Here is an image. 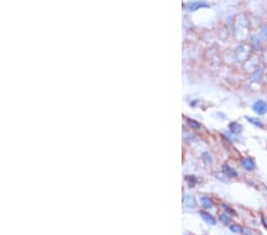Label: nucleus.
Wrapping results in <instances>:
<instances>
[{
  "mask_svg": "<svg viewBox=\"0 0 267 235\" xmlns=\"http://www.w3.org/2000/svg\"><path fill=\"white\" fill-rule=\"evenodd\" d=\"M252 108H253L254 112L258 113L259 115H264V114L267 113V104H266V102L262 101V100H258L255 103L253 104Z\"/></svg>",
  "mask_w": 267,
  "mask_h": 235,
  "instance_id": "1",
  "label": "nucleus"
},
{
  "mask_svg": "<svg viewBox=\"0 0 267 235\" xmlns=\"http://www.w3.org/2000/svg\"><path fill=\"white\" fill-rule=\"evenodd\" d=\"M208 6H209V4H207V3L195 1V3H190V4H188V5L185 6V8H186L189 12H194V11H196V10L201 8V7H208Z\"/></svg>",
  "mask_w": 267,
  "mask_h": 235,
  "instance_id": "2",
  "label": "nucleus"
},
{
  "mask_svg": "<svg viewBox=\"0 0 267 235\" xmlns=\"http://www.w3.org/2000/svg\"><path fill=\"white\" fill-rule=\"evenodd\" d=\"M241 166H242L245 170H247V171H253V170L255 169V163H254L253 159H250V158H244L241 160Z\"/></svg>",
  "mask_w": 267,
  "mask_h": 235,
  "instance_id": "3",
  "label": "nucleus"
},
{
  "mask_svg": "<svg viewBox=\"0 0 267 235\" xmlns=\"http://www.w3.org/2000/svg\"><path fill=\"white\" fill-rule=\"evenodd\" d=\"M229 129H230L232 133L239 134L241 131H242V126H241L240 124H237V122H230L229 124Z\"/></svg>",
  "mask_w": 267,
  "mask_h": 235,
  "instance_id": "4",
  "label": "nucleus"
},
{
  "mask_svg": "<svg viewBox=\"0 0 267 235\" xmlns=\"http://www.w3.org/2000/svg\"><path fill=\"white\" fill-rule=\"evenodd\" d=\"M222 170H223V172H224L227 176H229V177H237V172L235 171L233 167H230L229 165H224Z\"/></svg>",
  "mask_w": 267,
  "mask_h": 235,
  "instance_id": "5",
  "label": "nucleus"
},
{
  "mask_svg": "<svg viewBox=\"0 0 267 235\" xmlns=\"http://www.w3.org/2000/svg\"><path fill=\"white\" fill-rule=\"evenodd\" d=\"M201 217H202L203 220H204L206 222L210 223V225H215V223H216L215 218H214L210 214H208V213H206V212H201Z\"/></svg>",
  "mask_w": 267,
  "mask_h": 235,
  "instance_id": "6",
  "label": "nucleus"
},
{
  "mask_svg": "<svg viewBox=\"0 0 267 235\" xmlns=\"http://www.w3.org/2000/svg\"><path fill=\"white\" fill-rule=\"evenodd\" d=\"M184 201H185V204L190 208H194L195 207V200L192 197V195H190V194H186L184 196Z\"/></svg>",
  "mask_w": 267,
  "mask_h": 235,
  "instance_id": "7",
  "label": "nucleus"
},
{
  "mask_svg": "<svg viewBox=\"0 0 267 235\" xmlns=\"http://www.w3.org/2000/svg\"><path fill=\"white\" fill-rule=\"evenodd\" d=\"M199 201H201V204L204 207V208H207V209L212 207V202L210 201L209 197H207V196H202V197L199 198Z\"/></svg>",
  "mask_w": 267,
  "mask_h": 235,
  "instance_id": "8",
  "label": "nucleus"
},
{
  "mask_svg": "<svg viewBox=\"0 0 267 235\" xmlns=\"http://www.w3.org/2000/svg\"><path fill=\"white\" fill-rule=\"evenodd\" d=\"M253 48H254V51L255 52H259L260 49H261V45H260V41H259V38L257 36H254L253 37Z\"/></svg>",
  "mask_w": 267,
  "mask_h": 235,
  "instance_id": "9",
  "label": "nucleus"
},
{
  "mask_svg": "<svg viewBox=\"0 0 267 235\" xmlns=\"http://www.w3.org/2000/svg\"><path fill=\"white\" fill-rule=\"evenodd\" d=\"M247 121L250 122V124H253V125H255V126H258V127H264L262 122H261L259 119H254V118H247Z\"/></svg>",
  "mask_w": 267,
  "mask_h": 235,
  "instance_id": "10",
  "label": "nucleus"
},
{
  "mask_svg": "<svg viewBox=\"0 0 267 235\" xmlns=\"http://www.w3.org/2000/svg\"><path fill=\"white\" fill-rule=\"evenodd\" d=\"M202 159H203V160H204V162H206L207 164H209V165H210V164L212 163V159H211V156H210L209 153H207V152L202 154Z\"/></svg>",
  "mask_w": 267,
  "mask_h": 235,
  "instance_id": "11",
  "label": "nucleus"
},
{
  "mask_svg": "<svg viewBox=\"0 0 267 235\" xmlns=\"http://www.w3.org/2000/svg\"><path fill=\"white\" fill-rule=\"evenodd\" d=\"M186 122L190 125V126H194L195 128H201V125L197 122V121H195V120H191V119H186Z\"/></svg>",
  "mask_w": 267,
  "mask_h": 235,
  "instance_id": "12",
  "label": "nucleus"
},
{
  "mask_svg": "<svg viewBox=\"0 0 267 235\" xmlns=\"http://www.w3.org/2000/svg\"><path fill=\"white\" fill-rule=\"evenodd\" d=\"M260 74H261V69H257L255 74H254V77H253L254 82H259L260 81Z\"/></svg>",
  "mask_w": 267,
  "mask_h": 235,
  "instance_id": "13",
  "label": "nucleus"
},
{
  "mask_svg": "<svg viewBox=\"0 0 267 235\" xmlns=\"http://www.w3.org/2000/svg\"><path fill=\"white\" fill-rule=\"evenodd\" d=\"M230 228V230H233V232H235V233H240L241 230H242V228H241V227H239V226H230L229 227Z\"/></svg>",
  "mask_w": 267,
  "mask_h": 235,
  "instance_id": "14",
  "label": "nucleus"
},
{
  "mask_svg": "<svg viewBox=\"0 0 267 235\" xmlns=\"http://www.w3.org/2000/svg\"><path fill=\"white\" fill-rule=\"evenodd\" d=\"M220 218H221L222 221H224V223H229V221H230V218L228 217L226 214H222V215L220 216Z\"/></svg>",
  "mask_w": 267,
  "mask_h": 235,
  "instance_id": "15",
  "label": "nucleus"
},
{
  "mask_svg": "<svg viewBox=\"0 0 267 235\" xmlns=\"http://www.w3.org/2000/svg\"><path fill=\"white\" fill-rule=\"evenodd\" d=\"M262 36L267 39V26H264L262 28Z\"/></svg>",
  "mask_w": 267,
  "mask_h": 235,
  "instance_id": "16",
  "label": "nucleus"
},
{
  "mask_svg": "<svg viewBox=\"0 0 267 235\" xmlns=\"http://www.w3.org/2000/svg\"><path fill=\"white\" fill-rule=\"evenodd\" d=\"M264 221H265V222H264V223H265V226L267 227V217H265V218H264Z\"/></svg>",
  "mask_w": 267,
  "mask_h": 235,
  "instance_id": "17",
  "label": "nucleus"
}]
</instances>
